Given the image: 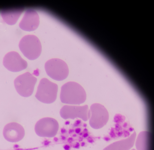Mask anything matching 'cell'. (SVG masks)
Instances as JSON below:
<instances>
[{"instance_id": "cell-15", "label": "cell", "mask_w": 154, "mask_h": 150, "mask_svg": "<svg viewBox=\"0 0 154 150\" xmlns=\"http://www.w3.org/2000/svg\"><path fill=\"white\" fill-rule=\"evenodd\" d=\"M131 150H136L135 149H132Z\"/></svg>"}, {"instance_id": "cell-2", "label": "cell", "mask_w": 154, "mask_h": 150, "mask_svg": "<svg viewBox=\"0 0 154 150\" xmlns=\"http://www.w3.org/2000/svg\"><path fill=\"white\" fill-rule=\"evenodd\" d=\"M19 47L24 56L31 60L37 58L42 51V45L39 40L33 35L24 36L20 41Z\"/></svg>"}, {"instance_id": "cell-6", "label": "cell", "mask_w": 154, "mask_h": 150, "mask_svg": "<svg viewBox=\"0 0 154 150\" xmlns=\"http://www.w3.org/2000/svg\"><path fill=\"white\" fill-rule=\"evenodd\" d=\"M90 111L89 123L92 128L95 129H100L106 124L109 115L104 106L99 103H94L90 107Z\"/></svg>"}, {"instance_id": "cell-13", "label": "cell", "mask_w": 154, "mask_h": 150, "mask_svg": "<svg viewBox=\"0 0 154 150\" xmlns=\"http://www.w3.org/2000/svg\"><path fill=\"white\" fill-rule=\"evenodd\" d=\"M136 136V133L134 131L128 137L114 142L103 150H129L134 145Z\"/></svg>"}, {"instance_id": "cell-5", "label": "cell", "mask_w": 154, "mask_h": 150, "mask_svg": "<svg viewBox=\"0 0 154 150\" xmlns=\"http://www.w3.org/2000/svg\"><path fill=\"white\" fill-rule=\"evenodd\" d=\"M37 81L36 77L27 72L17 77L14 84L17 93L22 96L27 97L32 94Z\"/></svg>"}, {"instance_id": "cell-11", "label": "cell", "mask_w": 154, "mask_h": 150, "mask_svg": "<svg viewBox=\"0 0 154 150\" xmlns=\"http://www.w3.org/2000/svg\"><path fill=\"white\" fill-rule=\"evenodd\" d=\"M39 19L37 12L32 9L27 10L19 24L20 27L23 30L31 31L38 27Z\"/></svg>"}, {"instance_id": "cell-8", "label": "cell", "mask_w": 154, "mask_h": 150, "mask_svg": "<svg viewBox=\"0 0 154 150\" xmlns=\"http://www.w3.org/2000/svg\"><path fill=\"white\" fill-rule=\"evenodd\" d=\"M61 117L64 119L79 118L84 121L89 119L90 111L87 105L82 106L65 105L60 111Z\"/></svg>"}, {"instance_id": "cell-7", "label": "cell", "mask_w": 154, "mask_h": 150, "mask_svg": "<svg viewBox=\"0 0 154 150\" xmlns=\"http://www.w3.org/2000/svg\"><path fill=\"white\" fill-rule=\"evenodd\" d=\"M59 125L55 119L49 117L42 118L36 123L35 130L36 134L40 137L48 138L55 136L58 131Z\"/></svg>"}, {"instance_id": "cell-10", "label": "cell", "mask_w": 154, "mask_h": 150, "mask_svg": "<svg viewBox=\"0 0 154 150\" xmlns=\"http://www.w3.org/2000/svg\"><path fill=\"white\" fill-rule=\"evenodd\" d=\"M3 135L7 141L15 142L22 140L25 135V130L23 127L16 122H11L4 127Z\"/></svg>"}, {"instance_id": "cell-3", "label": "cell", "mask_w": 154, "mask_h": 150, "mask_svg": "<svg viewBox=\"0 0 154 150\" xmlns=\"http://www.w3.org/2000/svg\"><path fill=\"white\" fill-rule=\"evenodd\" d=\"M58 89L57 84L46 78H43L39 82L35 97L42 103H52L57 98Z\"/></svg>"}, {"instance_id": "cell-12", "label": "cell", "mask_w": 154, "mask_h": 150, "mask_svg": "<svg viewBox=\"0 0 154 150\" xmlns=\"http://www.w3.org/2000/svg\"><path fill=\"white\" fill-rule=\"evenodd\" d=\"M153 137L152 133L148 131L141 132L135 142L137 150H153Z\"/></svg>"}, {"instance_id": "cell-14", "label": "cell", "mask_w": 154, "mask_h": 150, "mask_svg": "<svg viewBox=\"0 0 154 150\" xmlns=\"http://www.w3.org/2000/svg\"><path fill=\"white\" fill-rule=\"evenodd\" d=\"M23 8H17L2 11L1 16L4 21L7 24H15L23 11Z\"/></svg>"}, {"instance_id": "cell-1", "label": "cell", "mask_w": 154, "mask_h": 150, "mask_svg": "<svg viewBox=\"0 0 154 150\" xmlns=\"http://www.w3.org/2000/svg\"><path fill=\"white\" fill-rule=\"evenodd\" d=\"M60 98L63 103L80 105L86 100V94L80 84L76 82L70 81L62 86Z\"/></svg>"}, {"instance_id": "cell-9", "label": "cell", "mask_w": 154, "mask_h": 150, "mask_svg": "<svg viewBox=\"0 0 154 150\" xmlns=\"http://www.w3.org/2000/svg\"><path fill=\"white\" fill-rule=\"evenodd\" d=\"M4 66L8 70L18 72L26 69L27 62L22 58L19 53L15 51L9 52L5 56L3 61Z\"/></svg>"}, {"instance_id": "cell-4", "label": "cell", "mask_w": 154, "mask_h": 150, "mask_svg": "<svg viewBox=\"0 0 154 150\" xmlns=\"http://www.w3.org/2000/svg\"><path fill=\"white\" fill-rule=\"evenodd\" d=\"M45 67L47 74L56 80H64L69 73V68L66 63L59 58H52L48 60L45 64Z\"/></svg>"}]
</instances>
